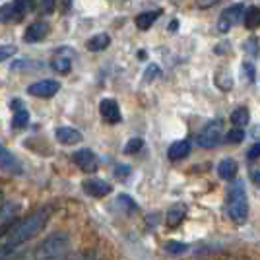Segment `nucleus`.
I'll list each match as a JSON object with an SVG mask.
<instances>
[{
	"label": "nucleus",
	"instance_id": "nucleus-26",
	"mask_svg": "<svg viewBox=\"0 0 260 260\" xmlns=\"http://www.w3.org/2000/svg\"><path fill=\"white\" fill-rule=\"evenodd\" d=\"M243 140H245V130L237 128V126L231 128L228 134H225V142H228V144H241Z\"/></svg>",
	"mask_w": 260,
	"mask_h": 260
},
{
	"label": "nucleus",
	"instance_id": "nucleus-24",
	"mask_svg": "<svg viewBox=\"0 0 260 260\" xmlns=\"http://www.w3.org/2000/svg\"><path fill=\"white\" fill-rule=\"evenodd\" d=\"M27 122H29V113L25 109H20V111H16V115L12 119V128H23Z\"/></svg>",
	"mask_w": 260,
	"mask_h": 260
},
{
	"label": "nucleus",
	"instance_id": "nucleus-37",
	"mask_svg": "<svg viewBox=\"0 0 260 260\" xmlns=\"http://www.w3.org/2000/svg\"><path fill=\"white\" fill-rule=\"evenodd\" d=\"M250 179L260 186V167H252L250 169Z\"/></svg>",
	"mask_w": 260,
	"mask_h": 260
},
{
	"label": "nucleus",
	"instance_id": "nucleus-10",
	"mask_svg": "<svg viewBox=\"0 0 260 260\" xmlns=\"http://www.w3.org/2000/svg\"><path fill=\"white\" fill-rule=\"evenodd\" d=\"M49 33V25L45 22H33L25 33H23V41L25 43H37V41H43Z\"/></svg>",
	"mask_w": 260,
	"mask_h": 260
},
{
	"label": "nucleus",
	"instance_id": "nucleus-29",
	"mask_svg": "<svg viewBox=\"0 0 260 260\" xmlns=\"http://www.w3.org/2000/svg\"><path fill=\"white\" fill-rule=\"evenodd\" d=\"M245 51H247L250 56H256V54H258V51H260V49H258V39H256L254 35H252V37H249V39L245 41Z\"/></svg>",
	"mask_w": 260,
	"mask_h": 260
},
{
	"label": "nucleus",
	"instance_id": "nucleus-2",
	"mask_svg": "<svg viewBox=\"0 0 260 260\" xmlns=\"http://www.w3.org/2000/svg\"><path fill=\"white\" fill-rule=\"evenodd\" d=\"M70 250V237L64 231L51 233L47 239H43L33 252H29V260H56L62 258Z\"/></svg>",
	"mask_w": 260,
	"mask_h": 260
},
{
	"label": "nucleus",
	"instance_id": "nucleus-17",
	"mask_svg": "<svg viewBox=\"0 0 260 260\" xmlns=\"http://www.w3.org/2000/svg\"><path fill=\"white\" fill-rule=\"evenodd\" d=\"M161 16V10H152V12H144V14H138L136 16V25L140 27L142 31H146V29H150L153 23H155V20Z\"/></svg>",
	"mask_w": 260,
	"mask_h": 260
},
{
	"label": "nucleus",
	"instance_id": "nucleus-32",
	"mask_svg": "<svg viewBox=\"0 0 260 260\" xmlns=\"http://www.w3.org/2000/svg\"><path fill=\"white\" fill-rule=\"evenodd\" d=\"M0 22H12V2L0 6Z\"/></svg>",
	"mask_w": 260,
	"mask_h": 260
},
{
	"label": "nucleus",
	"instance_id": "nucleus-13",
	"mask_svg": "<svg viewBox=\"0 0 260 260\" xmlns=\"http://www.w3.org/2000/svg\"><path fill=\"white\" fill-rule=\"evenodd\" d=\"M35 8V0H14L12 2V22H22L25 14Z\"/></svg>",
	"mask_w": 260,
	"mask_h": 260
},
{
	"label": "nucleus",
	"instance_id": "nucleus-31",
	"mask_svg": "<svg viewBox=\"0 0 260 260\" xmlns=\"http://www.w3.org/2000/svg\"><path fill=\"white\" fill-rule=\"evenodd\" d=\"M159 74H161V68H159L157 64H150L148 66V70L144 72V80H146V82H152V80H155Z\"/></svg>",
	"mask_w": 260,
	"mask_h": 260
},
{
	"label": "nucleus",
	"instance_id": "nucleus-19",
	"mask_svg": "<svg viewBox=\"0 0 260 260\" xmlns=\"http://www.w3.org/2000/svg\"><path fill=\"white\" fill-rule=\"evenodd\" d=\"M250 122V111L247 107H237L231 113V124H235L237 128H243Z\"/></svg>",
	"mask_w": 260,
	"mask_h": 260
},
{
	"label": "nucleus",
	"instance_id": "nucleus-8",
	"mask_svg": "<svg viewBox=\"0 0 260 260\" xmlns=\"http://www.w3.org/2000/svg\"><path fill=\"white\" fill-rule=\"evenodd\" d=\"M72 159L76 163L78 167L84 171V173H93V171H98V155L91 152V150H78L74 155H72Z\"/></svg>",
	"mask_w": 260,
	"mask_h": 260
},
{
	"label": "nucleus",
	"instance_id": "nucleus-30",
	"mask_svg": "<svg viewBox=\"0 0 260 260\" xmlns=\"http://www.w3.org/2000/svg\"><path fill=\"white\" fill-rule=\"evenodd\" d=\"M14 54H16V47L14 45H0V62L8 60Z\"/></svg>",
	"mask_w": 260,
	"mask_h": 260
},
{
	"label": "nucleus",
	"instance_id": "nucleus-5",
	"mask_svg": "<svg viewBox=\"0 0 260 260\" xmlns=\"http://www.w3.org/2000/svg\"><path fill=\"white\" fill-rule=\"evenodd\" d=\"M243 14V4H233L225 10L221 12L219 20H217V31L219 33H228L235 23L239 22V16Z\"/></svg>",
	"mask_w": 260,
	"mask_h": 260
},
{
	"label": "nucleus",
	"instance_id": "nucleus-23",
	"mask_svg": "<svg viewBox=\"0 0 260 260\" xmlns=\"http://www.w3.org/2000/svg\"><path fill=\"white\" fill-rule=\"evenodd\" d=\"M163 249L167 250L169 254H183L188 250V245L186 243H181V241H167L165 245H163Z\"/></svg>",
	"mask_w": 260,
	"mask_h": 260
},
{
	"label": "nucleus",
	"instance_id": "nucleus-35",
	"mask_svg": "<svg viewBox=\"0 0 260 260\" xmlns=\"http://www.w3.org/2000/svg\"><path fill=\"white\" fill-rule=\"evenodd\" d=\"M115 175H117L119 179H126V177L130 175V167H128V165H117Z\"/></svg>",
	"mask_w": 260,
	"mask_h": 260
},
{
	"label": "nucleus",
	"instance_id": "nucleus-28",
	"mask_svg": "<svg viewBox=\"0 0 260 260\" xmlns=\"http://www.w3.org/2000/svg\"><path fill=\"white\" fill-rule=\"evenodd\" d=\"M243 72H245V76H247V80H249L250 84H254V80H256V68H254V62L245 60V62H243Z\"/></svg>",
	"mask_w": 260,
	"mask_h": 260
},
{
	"label": "nucleus",
	"instance_id": "nucleus-33",
	"mask_svg": "<svg viewBox=\"0 0 260 260\" xmlns=\"http://www.w3.org/2000/svg\"><path fill=\"white\" fill-rule=\"evenodd\" d=\"M247 157H249V159H258L260 157V142H256V144L250 146L249 152H247Z\"/></svg>",
	"mask_w": 260,
	"mask_h": 260
},
{
	"label": "nucleus",
	"instance_id": "nucleus-25",
	"mask_svg": "<svg viewBox=\"0 0 260 260\" xmlns=\"http://www.w3.org/2000/svg\"><path fill=\"white\" fill-rule=\"evenodd\" d=\"M51 66H53L58 74H68V72H70V68H72L70 60H68L66 56H58V58H54L53 62H51Z\"/></svg>",
	"mask_w": 260,
	"mask_h": 260
},
{
	"label": "nucleus",
	"instance_id": "nucleus-12",
	"mask_svg": "<svg viewBox=\"0 0 260 260\" xmlns=\"http://www.w3.org/2000/svg\"><path fill=\"white\" fill-rule=\"evenodd\" d=\"M54 136H56V140L60 142V144H64V146H72V144H78V142L84 140L82 132L76 128H70V126H58V128L54 130Z\"/></svg>",
	"mask_w": 260,
	"mask_h": 260
},
{
	"label": "nucleus",
	"instance_id": "nucleus-34",
	"mask_svg": "<svg viewBox=\"0 0 260 260\" xmlns=\"http://www.w3.org/2000/svg\"><path fill=\"white\" fill-rule=\"evenodd\" d=\"M16 250L14 249H10V247H6L4 243H0V260H8L14 254Z\"/></svg>",
	"mask_w": 260,
	"mask_h": 260
},
{
	"label": "nucleus",
	"instance_id": "nucleus-3",
	"mask_svg": "<svg viewBox=\"0 0 260 260\" xmlns=\"http://www.w3.org/2000/svg\"><path fill=\"white\" fill-rule=\"evenodd\" d=\"M228 214L231 221L235 223H245L249 217V198L243 181H235L229 186L228 192Z\"/></svg>",
	"mask_w": 260,
	"mask_h": 260
},
{
	"label": "nucleus",
	"instance_id": "nucleus-16",
	"mask_svg": "<svg viewBox=\"0 0 260 260\" xmlns=\"http://www.w3.org/2000/svg\"><path fill=\"white\" fill-rule=\"evenodd\" d=\"M111 43V37H109L107 33H98V35H93V37H89L87 39V51H91V53H99V51H105Z\"/></svg>",
	"mask_w": 260,
	"mask_h": 260
},
{
	"label": "nucleus",
	"instance_id": "nucleus-7",
	"mask_svg": "<svg viewBox=\"0 0 260 260\" xmlns=\"http://www.w3.org/2000/svg\"><path fill=\"white\" fill-rule=\"evenodd\" d=\"M58 89H60L58 82H54V80H41V82H35V84L27 87V93H31L33 98L47 99L53 98L54 93H58Z\"/></svg>",
	"mask_w": 260,
	"mask_h": 260
},
{
	"label": "nucleus",
	"instance_id": "nucleus-36",
	"mask_svg": "<svg viewBox=\"0 0 260 260\" xmlns=\"http://www.w3.org/2000/svg\"><path fill=\"white\" fill-rule=\"evenodd\" d=\"M41 6H43L45 14H53L54 6H56V0H41Z\"/></svg>",
	"mask_w": 260,
	"mask_h": 260
},
{
	"label": "nucleus",
	"instance_id": "nucleus-4",
	"mask_svg": "<svg viewBox=\"0 0 260 260\" xmlns=\"http://www.w3.org/2000/svg\"><path fill=\"white\" fill-rule=\"evenodd\" d=\"M221 134H223V124H221V120H210L204 128L198 132V144L202 146V148H216L219 140H221Z\"/></svg>",
	"mask_w": 260,
	"mask_h": 260
},
{
	"label": "nucleus",
	"instance_id": "nucleus-9",
	"mask_svg": "<svg viewBox=\"0 0 260 260\" xmlns=\"http://www.w3.org/2000/svg\"><path fill=\"white\" fill-rule=\"evenodd\" d=\"M82 188H84V192H86L87 196H93V198H103V196H107L109 192H111L109 183H105L103 179H98V177L86 179V181L82 183Z\"/></svg>",
	"mask_w": 260,
	"mask_h": 260
},
{
	"label": "nucleus",
	"instance_id": "nucleus-27",
	"mask_svg": "<svg viewBox=\"0 0 260 260\" xmlns=\"http://www.w3.org/2000/svg\"><path fill=\"white\" fill-rule=\"evenodd\" d=\"M142 148H144V140L142 138H130L126 142V146H124V153H136L140 152Z\"/></svg>",
	"mask_w": 260,
	"mask_h": 260
},
{
	"label": "nucleus",
	"instance_id": "nucleus-15",
	"mask_svg": "<svg viewBox=\"0 0 260 260\" xmlns=\"http://www.w3.org/2000/svg\"><path fill=\"white\" fill-rule=\"evenodd\" d=\"M190 152V142L188 140H177L173 142L171 146H169V150H167V155H169V159H183L186 157V153Z\"/></svg>",
	"mask_w": 260,
	"mask_h": 260
},
{
	"label": "nucleus",
	"instance_id": "nucleus-11",
	"mask_svg": "<svg viewBox=\"0 0 260 260\" xmlns=\"http://www.w3.org/2000/svg\"><path fill=\"white\" fill-rule=\"evenodd\" d=\"M99 111H101V117L111 124L120 122V109L115 99H103L101 105H99Z\"/></svg>",
	"mask_w": 260,
	"mask_h": 260
},
{
	"label": "nucleus",
	"instance_id": "nucleus-18",
	"mask_svg": "<svg viewBox=\"0 0 260 260\" xmlns=\"http://www.w3.org/2000/svg\"><path fill=\"white\" fill-rule=\"evenodd\" d=\"M184 216H186V206L175 204V206L167 212V225H169V228H177V225L183 221Z\"/></svg>",
	"mask_w": 260,
	"mask_h": 260
},
{
	"label": "nucleus",
	"instance_id": "nucleus-14",
	"mask_svg": "<svg viewBox=\"0 0 260 260\" xmlns=\"http://www.w3.org/2000/svg\"><path fill=\"white\" fill-rule=\"evenodd\" d=\"M237 171H239V165L235 159H221L219 165H217V175L223 179V181H233L235 177H237Z\"/></svg>",
	"mask_w": 260,
	"mask_h": 260
},
{
	"label": "nucleus",
	"instance_id": "nucleus-38",
	"mask_svg": "<svg viewBox=\"0 0 260 260\" xmlns=\"http://www.w3.org/2000/svg\"><path fill=\"white\" fill-rule=\"evenodd\" d=\"M217 0H200V2H198V6H200V8H210V6H214Z\"/></svg>",
	"mask_w": 260,
	"mask_h": 260
},
{
	"label": "nucleus",
	"instance_id": "nucleus-6",
	"mask_svg": "<svg viewBox=\"0 0 260 260\" xmlns=\"http://www.w3.org/2000/svg\"><path fill=\"white\" fill-rule=\"evenodd\" d=\"M0 169L10 175H23V165L14 153L0 144Z\"/></svg>",
	"mask_w": 260,
	"mask_h": 260
},
{
	"label": "nucleus",
	"instance_id": "nucleus-21",
	"mask_svg": "<svg viewBox=\"0 0 260 260\" xmlns=\"http://www.w3.org/2000/svg\"><path fill=\"white\" fill-rule=\"evenodd\" d=\"M216 86L219 89H223V91H229L231 87H233V78L229 74L228 70H219L216 72Z\"/></svg>",
	"mask_w": 260,
	"mask_h": 260
},
{
	"label": "nucleus",
	"instance_id": "nucleus-22",
	"mask_svg": "<svg viewBox=\"0 0 260 260\" xmlns=\"http://www.w3.org/2000/svg\"><path fill=\"white\" fill-rule=\"evenodd\" d=\"M18 210H20V204H16V202H4V206L0 208V221L2 219L12 221L16 217V214H18Z\"/></svg>",
	"mask_w": 260,
	"mask_h": 260
},
{
	"label": "nucleus",
	"instance_id": "nucleus-1",
	"mask_svg": "<svg viewBox=\"0 0 260 260\" xmlns=\"http://www.w3.org/2000/svg\"><path fill=\"white\" fill-rule=\"evenodd\" d=\"M51 214H53V208L43 206V208H37L35 212H31L29 216L20 219V221H14V225L8 229V233L2 237L4 239L2 243L14 250L18 249V247H22L23 243L31 241L35 235H39L43 231L45 225L51 219Z\"/></svg>",
	"mask_w": 260,
	"mask_h": 260
},
{
	"label": "nucleus",
	"instance_id": "nucleus-20",
	"mask_svg": "<svg viewBox=\"0 0 260 260\" xmlns=\"http://www.w3.org/2000/svg\"><path fill=\"white\" fill-rule=\"evenodd\" d=\"M245 25H247V29L260 27V6H252L245 12Z\"/></svg>",
	"mask_w": 260,
	"mask_h": 260
}]
</instances>
